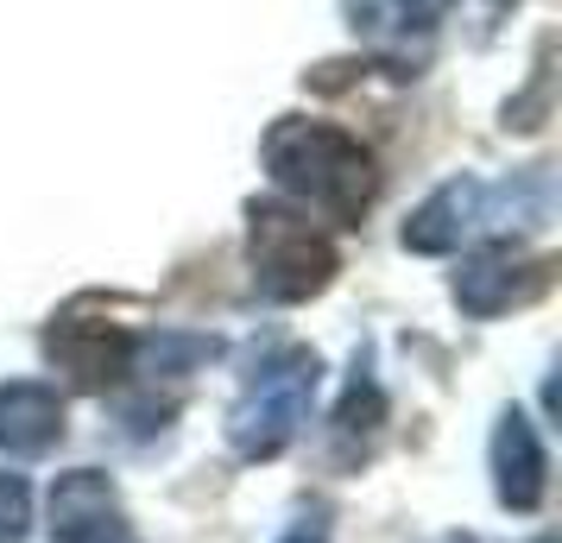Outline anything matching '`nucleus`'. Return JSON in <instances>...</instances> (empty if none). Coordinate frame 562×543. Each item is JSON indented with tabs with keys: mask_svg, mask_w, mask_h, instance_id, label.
I'll list each match as a JSON object with an SVG mask.
<instances>
[{
	"mask_svg": "<svg viewBox=\"0 0 562 543\" xmlns=\"http://www.w3.org/2000/svg\"><path fill=\"white\" fill-rule=\"evenodd\" d=\"M543 480H550V455H543L537 423L525 411H506L499 430H493V487H499V506L537 512L543 506Z\"/></svg>",
	"mask_w": 562,
	"mask_h": 543,
	"instance_id": "6e6552de",
	"label": "nucleus"
},
{
	"mask_svg": "<svg viewBox=\"0 0 562 543\" xmlns=\"http://www.w3.org/2000/svg\"><path fill=\"white\" fill-rule=\"evenodd\" d=\"M266 171L304 196L310 208H323L335 222H360L373 190H380V171L360 146L355 133L329 127V121H279L266 133Z\"/></svg>",
	"mask_w": 562,
	"mask_h": 543,
	"instance_id": "f257e3e1",
	"label": "nucleus"
},
{
	"mask_svg": "<svg viewBox=\"0 0 562 543\" xmlns=\"http://www.w3.org/2000/svg\"><path fill=\"white\" fill-rule=\"evenodd\" d=\"M398 7H405L411 20H424V26H430L436 13H449V7H456V0H398Z\"/></svg>",
	"mask_w": 562,
	"mask_h": 543,
	"instance_id": "ddd939ff",
	"label": "nucleus"
},
{
	"mask_svg": "<svg viewBox=\"0 0 562 543\" xmlns=\"http://www.w3.org/2000/svg\"><path fill=\"white\" fill-rule=\"evenodd\" d=\"M323 386V361L310 348H284L272 361H259L247 373V386L234 398V417H228V437L247 462H272L284 442L304 430L310 417V398Z\"/></svg>",
	"mask_w": 562,
	"mask_h": 543,
	"instance_id": "f03ea898",
	"label": "nucleus"
},
{
	"mask_svg": "<svg viewBox=\"0 0 562 543\" xmlns=\"http://www.w3.org/2000/svg\"><path fill=\"white\" fill-rule=\"evenodd\" d=\"M499 222H506V190H486L474 178H449L405 222V247L411 253H449V247H461V234L499 228Z\"/></svg>",
	"mask_w": 562,
	"mask_h": 543,
	"instance_id": "423d86ee",
	"label": "nucleus"
},
{
	"mask_svg": "<svg viewBox=\"0 0 562 543\" xmlns=\"http://www.w3.org/2000/svg\"><path fill=\"white\" fill-rule=\"evenodd\" d=\"M45 348H52V361L64 366L82 392H108L133 366V348H139V341H133L114 316L95 310V304H70V310L45 329Z\"/></svg>",
	"mask_w": 562,
	"mask_h": 543,
	"instance_id": "20e7f679",
	"label": "nucleus"
},
{
	"mask_svg": "<svg viewBox=\"0 0 562 543\" xmlns=\"http://www.w3.org/2000/svg\"><path fill=\"white\" fill-rule=\"evenodd\" d=\"M139 354H146V373L178 380V373H190V366H203L209 354H215V341L209 336H171V329H165V336H153Z\"/></svg>",
	"mask_w": 562,
	"mask_h": 543,
	"instance_id": "9b49d317",
	"label": "nucleus"
},
{
	"mask_svg": "<svg viewBox=\"0 0 562 543\" xmlns=\"http://www.w3.org/2000/svg\"><path fill=\"white\" fill-rule=\"evenodd\" d=\"M380 417H385V398L373 380H360L355 373V386H348V398H341V411H335V442H341V455H360L367 442H373V430H380Z\"/></svg>",
	"mask_w": 562,
	"mask_h": 543,
	"instance_id": "9d476101",
	"label": "nucleus"
},
{
	"mask_svg": "<svg viewBox=\"0 0 562 543\" xmlns=\"http://www.w3.org/2000/svg\"><path fill=\"white\" fill-rule=\"evenodd\" d=\"M284 543H329V531H323V524L310 518V524H297V531H291V538H284Z\"/></svg>",
	"mask_w": 562,
	"mask_h": 543,
	"instance_id": "4468645a",
	"label": "nucleus"
},
{
	"mask_svg": "<svg viewBox=\"0 0 562 543\" xmlns=\"http://www.w3.org/2000/svg\"><path fill=\"white\" fill-rule=\"evenodd\" d=\"M486 7H493V13H506V7H512V0H486Z\"/></svg>",
	"mask_w": 562,
	"mask_h": 543,
	"instance_id": "2eb2a0df",
	"label": "nucleus"
},
{
	"mask_svg": "<svg viewBox=\"0 0 562 543\" xmlns=\"http://www.w3.org/2000/svg\"><path fill=\"white\" fill-rule=\"evenodd\" d=\"M64 437V398L38 380H7L0 386V449L7 455H45Z\"/></svg>",
	"mask_w": 562,
	"mask_h": 543,
	"instance_id": "1a4fd4ad",
	"label": "nucleus"
},
{
	"mask_svg": "<svg viewBox=\"0 0 562 543\" xmlns=\"http://www.w3.org/2000/svg\"><path fill=\"white\" fill-rule=\"evenodd\" d=\"M52 543H127V512L95 467H70L52 487Z\"/></svg>",
	"mask_w": 562,
	"mask_h": 543,
	"instance_id": "0eeeda50",
	"label": "nucleus"
},
{
	"mask_svg": "<svg viewBox=\"0 0 562 543\" xmlns=\"http://www.w3.org/2000/svg\"><path fill=\"white\" fill-rule=\"evenodd\" d=\"M32 518V493L20 474H0V543H20Z\"/></svg>",
	"mask_w": 562,
	"mask_h": 543,
	"instance_id": "f8f14e48",
	"label": "nucleus"
},
{
	"mask_svg": "<svg viewBox=\"0 0 562 543\" xmlns=\"http://www.w3.org/2000/svg\"><path fill=\"white\" fill-rule=\"evenodd\" d=\"M247 253H254V285L279 304H304L335 279V240L310 228L304 215L279 203H254V228H247Z\"/></svg>",
	"mask_w": 562,
	"mask_h": 543,
	"instance_id": "7ed1b4c3",
	"label": "nucleus"
},
{
	"mask_svg": "<svg viewBox=\"0 0 562 543\" xmlns=\"http://www.w3.org/2000/svg\"><path fill=\"white\" fill-rule=\"evenodd\" d=\"M550 279H557V259H525V253H512V247H486V253L461 259L456 304L468 316H499V310H512V304L543 297Z\"/></svg>",
	"mask_w": 562,
	"mask_h": 543,
	"instance_id": "39448f33",
	"label": "nucleus"
}]
</instances>
